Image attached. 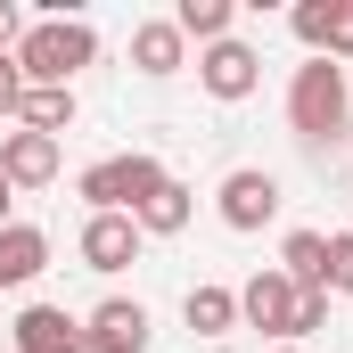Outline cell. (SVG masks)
I'll list each match as a JSON object with an SVG mask.
<instances>
[{
  "label": "cell",
  "instance_id": "obj_1",
  "mask_svg": "<svg viewBox=\"0 0 353 353\" xmlns=\"http://www.w3.org/2000/svg\"><path fill=\"white\" fill-rule=\"evenodd\" d=\"M90 58H99V33H90L83 17H41V25H25V41H17V74L25 90H74Z\"/></svg>",
  "mask_w": 353,
  "mask_h": 353
},
{
  "label": "cell",
  "instance_id": "obj_2",
  "mask_svg": "<svg viewBox=\"0 0 353 353\" xmlns=\"http://www.w3.org/2000/svg\"><path fill=\"white\" fill-rule=\"evenodd\" d=\"M288 123H296V140H304V148H329V140L345 132V66L304 58V66H296V83H288Z\"/></svg>",
  "mask_w": 353,
  "mask_h": 353
},
{
  "label": "cell",
  "instance_id": "obj_3",
  "mask_svg": "<svg viewBox=\"0 0 353 353\" xmlns=\"http://www.w3.org/2000/svg\"><path fill=\"white\" fill-rule=\"evenodd\" d=\"M165 181H173V173H165L157 157H140V148H132V157H99V165H83V181H74V189H83L90 214H140Z\"/></svg>",
  "mask_w": 353,
  "mask_h": 353
},
{
  "label": "cell",
  "instance_id": "obj_4",
  "mask_svg": "<svg viewBox=\"0 0 353 353\" xmlns=\"http://www.w3.org/2000/svg\"><path fill=\"white\" fill-rule=\"evenodd\" d=\"M197 83H205V99L239 107V99H255V83H263V50H247V41H214V50H197Z\"/></svg>",
  "mask_w": 353,
  "mask_h": 353
},
{
  "label": "cell",
  "instance_id": "obj_5",
  "mask_svg": "<svg viewBox=\"0 0 353 353\" xmlns=\"http://www.w3.org/2000/svg\"><path fill=\"white\" fill-rule=\"evenodd\" d=\"M296 296H304V288H296L288 271H255V279L239 288V321L263 329V337H288V329H296Z\"/></svg>",
  "mask_w": 353,
  "mask_h": 353
},
{
  "label": "cell",
  "instance_id": "obj_6",
  "mask_svg": "<svg viewBox=\"0 0 353 353\" xmlns=\"http://www.w3.org/2000/svg\"><path fill=\"white\" fill-rule=\"evenodd\" d=\"M83 353H148V304L107 296V304L83 321Z\"/></svg>",
  "mask_w": 353,
  "mask_h": 353
},
{
  "label": "cell",
  "instance_id": "obj_7",
  "mask_svg": "<svg viewBox=\"0 0 353 353\" xmlns=\"http://www.w3.org/2000/svg\"><path fill=\"white\" fill-rule=\"evenodd\" d=\"M296 41L312 58H353V0H296Z\"/></svg>",
  "mask_w": 353,
  "mask_h": 353
},
{
  "label": "cell",
  "instance_id": "obj_8",
  "mask_svg": "<svg viewBox=\"0 0 353 353\" xmlns=\"http://www.w3.org/2000/svg\"><path fill=\"white\" fill-rule=\"evenodd\" d=\"M8 353H83V321L66 304H25L8 329Z\"/></svg>",
  "mask_w": 353,
  "mask_h": 353
},
{
  "label": "cell",
  "instance_id": "obj_9",
  "mask_svg": "<svg viewBox=\"0 0 353 353\" xmlns=\"http://www.w3.org/2000/svg\"><path fill=\"white\" fill-rule=\"evenodd\" d=\"M214 197H222V222H230V230H263L271 214H279V181L255 173V165L222 173V189H214Z\"/></svg>",
  "mask_w": 353,
  "mask_h": 353
},
{
  "label": "cell",
  "instance_id": "obj_10",
  "mask_svg": "<svg viewBox=\"0 0 353 353\" xmlns=\"http://www.w3.org/2000/svg\"><path fill=\"white\" fill-rule=\"evenodd\" d=\"M0 181L8 189H50L58 181V140H41V132H0Z\"/></svg>",
  "mask_w": 353,
  "mask_h": 353
},
{
  "label": "cell",
  "instance_id": "obj_11",
  "mask_svg": "<svg viewBox=\"0 0 353 353\" xmlns=\"http://www.w3.org/2000/svg\"><path fill=\"white\" fill-rule=\"evenodd\" d=\"M74 255H83L90 271H123V263H140V222H132V214H90L83 239H74Z\"/></svg>",
  "mask_w": 353,
  "mask_h": 353
},
{
  "label": "cell",
  "instance_id": "obj_12",
  "mask_svg": "<svg viewBox=\"0 0 353 353\" xmlns=\"http://www.w3.org/2000/svg\"><path fill=\"white\" fill-rule=\"evenodd\" d=\"M132 66L148 74V83H165V74H181L189 66V41H181L173 17H148V25H132Z\"/></svg>",
  "mask_w": 353,
  "mask_h": 353
},
{
  "label": "cell",
  "instance_id": "obj_13",
  "mask_svg": "<svg viewBox=\"0 0 353 353\" xmlns=\"http://www.w3.org/2000/svg\"><path fill=\"white\" fill-rule=\"evenodd\" d=\"M41 271H50V230L8 222V230H0V288H25V279H41Z\"/></svg>",
  "mask_w": 353,
  "mask_h": 353
},
{
  "label": "cell",
  "instance_id": "obj_14",
  "mask_svg": "<svg viewBox=\"0 0 353 353\" xmlns=\"http://www.w3.org/2000/svg\"><path fill=\"white\" fill-rule=\"evenodd\" d=\"M279 271H288L304 296H312V288L329 296V239H321V230H288V247H279Z\"/></svg>",
  "mask_w": 353,
  "mask_h": 353
},
{
  "label": "cell",
  "instance_id": "obj_15",
  "mask_svg": "<svg viewBox=\"0 0 353 353\" xmlns=\"http://www.w3.org/2000/svg\"><path fill=\"white\" fill-rule=\"evenodd\" d=\"M181 321H189L197 337H230V329H239V288H214V279H205V288H189Z\"/></svg>",
  "mask_w": 353,
  "mask_h": 353
},
{
  "label": "cell",
  "instance_id": "obj_16",
  "mask_svg": "<svg viewBox=\"0 0 353 353\" xmlns=\"http://www.w3.org/2000/svg\"><path fill=\"white\" fill-rule=\"evenodd\" d=\"M189 214H197V197H189L181 181H165V189H157L132 222H140V239H173V230H189Z\"/></svg>",
  "mask_w": 353,
  "mask_h": 353
},
{
  "label": "cell",
  "instance_id": "obj_17",
  "mask_svg": "<svg viewBox=\"0 0 353 353\" xmlns=\"http://www.w3.org/2000/svg\"><path fill=\"white\" fill-rule=\"evenodd\" d=\"M17 123H25V132H41V140H58V132H74V90H25V107H17Z\"/></svg>",
  "mask_w": 353,
  "mask_h": 353
},
{
  "label": "cell",
  "instance_id": "obj_18",
  "mask_svg": "<svg viewBox=\"0 0 353 353\" xmlns=\"http://www.w3.org/2000/svg\"><path fill=\"white\" fill-rule=\"evenodd\" d=\"M230 17H239L230 0H181V8H173L181 41H205V50H214V41H230Z\"/></svg>",
  "mask_w": 353,
  "mask_h": 353
},
{
  "label": "cell",
  "instance_id": "obj_19",
  "mask_svg": "<svg viewBox=\"0 0 353 353\" xmlns=\"http://www.w3.org/2000/svg\"><path fill=\"white\" fill-rule=\"evenodd\" d=\"M329 296H353V230L329 239Z\"/></svg>",
  "mask_w": 353,
  "mask_h": 353
},
{
  "label": "cell",
  "instance_id": "obj_20",
  "mask_svg": "<svg viewBox=\"0 0 353 353\" xmlns=\"http://www.w3.org/2000/svg\"><path fill=\"white\" fill-rule=\"evenodd\" d=\"M312 329H329V296L312 288V296H296V329H288V345L296 337H312Z\"/></svg>",
  "mask_w": 353,
  "mask_h": 353
},
{
  "label": "cell",
  "instance_id": "obj_21",
  "mask_svg": "<svg viewBox=\"0 0 353 353\" xmlns=\"http://www.w3.org/2000/svg\"><path fill=\"white\" fill-rule=\"evenodd\" d=\"M25 107V74H17V50H0V115Z\"/></svg>",
  "mask_w": 353,
  "mask_h": 353
},
{
  "label": "cell",
  "instance_id": "obj_22",
  "mask_svg": "<svg viewBox=\"0 0 353 353\" xmlns=\"http://www.w3.org/2000/svg\"><path fill=\"white\" fill-rule=\"evenodd\" d=\"M17 41H25V8H17V0H0V50H17Z\"/></svg>",
  "mask_w": 353,
  "mask_h": 353
},
{
  "label": "cell",
  "instance_id": "obj_23",
  "mask_svg": "<svg viewBox=\"0 0 353 353\" xmlns=\"http://www.w3.org/2000/svg\"><path fill=\"white\" fill-rule=\"evenodd\" d=\"M8 197H17V189H8V181H0V230H8Z\"/></svg>",
  "mask_w": 353,
  "mask_h": 353
},
{
  "label": "cell",
  "instance_id": "obj_24",
  "mask_svg": "<svg viewBox=\"0 0 353 353\" xmlns=\"http://www.w3.org/2000/svg\"><path fill=\"white\" fill-rule=\"evenodd\" d=\"M279 353H304V345H279Z\"/></svg>",
  "mask_w": 353,
  "mask_h": 353
},
{
  "label": "cell",
  "instance_id": "obj_25",
  "mask_svg": "<svg viewBox=\"0 0 353 353\" xmlns=\"http://www.w3.org/2000/svg\"><path fill=\"white\" fill-rule=\"evenodd\" d=\"M0 353H8V345H0Z\"/></svg>",
  "mask_w": 353,
  "mask_h": 353
}]
</instances>
